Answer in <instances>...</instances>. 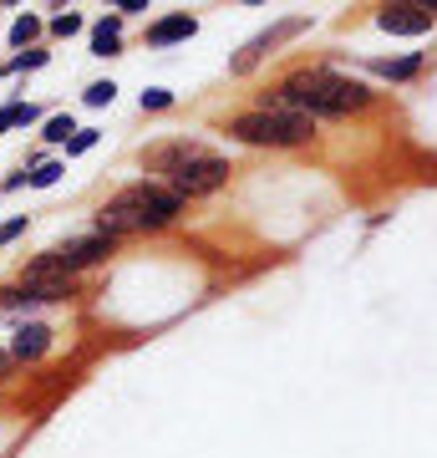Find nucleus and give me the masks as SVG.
<instances>
[{"label": "nucleus", "mask_w": 437, "mask_h": 458, "mask_svg": "<svg viewBox=\"0 0 437 458\" xmlns=\"http://www.w3.org/2000/svg\"><path fill=\"white\" fill-rule=\"evenodd\" d=\"M122 51V16H102L92 26V56H117Z\"/></svg>", "instance_id": "f8f14e48"}, {"label": "nucleus", "mask_w": 437, "mask_h": 458, "mask_svg": "<svg viewBox=\"0 0 437 458\" xmlns=\"http://www.w3.org/2000/svg\"><path fill=\"white\" fill-rule=\"evenodd\" d=\"M189 36H198V21L189 11H173V16L147 26V47H173V41H189Z\"/></svg>", "instance_id": "9b49d317"}, {"label": "nucleus", "mask_w": 437, "mask_h": 458, "mask_svg": "<svg viewBox=\"0 0 437 458\" xmlns=\"http://www.w3.org/2000/svg\"><path fill=\"white\" fill-rule=\"evenodd\" d=\"M56 346V331L46 327V321H21L16 336H11V357L16 361H41Z\"/></svg>", "instance_id": "9d476101"}, {"label": "nucleus", "mask_w": 437, "mask_h": 458, "mask_svg": "<svg viewBox=\"0 0 437 458\" xmlns=\"http://www.w3.org/2000/svg\"><path fill=\"white\" fill-rule=\"evenodd\" d=\"M183 214V199L158 179H138L122 183L97 214H92V234H107V240H122V234H153V229L173 225Z\"/></svg>", "instance_id": "f03ea898"}, {"label": "nucleus", "mask_w": 437, "mask_h": 458, "mask_svg": "<svg viewBox=\"0 0 437 458\" xmlns=\"http://www.w3.org/2000/svg\"><path fill=\"white\" fill-rule=\"evenodd\" d=\"M163 107H173V92H168V87H147L143 92V113H163Z\"/></svg>", "instance_id": "4be33fe9"}, {"label": "nucleus", "mask_w": 437, "mask_h": 458, "mask_svg": "<svg viewBox=\"0 0 437 458\" xmlns=\"http://www.w3.org/2000/svg\"><path fill=\"white\" fill-rule=\"evenodd\" d=\"M26 229H31V219H26V214H16V219H5V225H0V250H5V245H16V240L26 234Z\"/></svg>", "instance_id": "412c9836"}, {"label": "nucleus", "mask_w": 437, "mask_h": 458, "mask_svg": "<svg viewBox=\"0 0 437 458\" xmlns=\"http://www.w3.org/2000/svg\"><path fill=\"white\" fill-rule=\"evenodd\" d=\"M97 138H102L97 128H77V132H71V143H66V158H81V153H92V148H97Z\"/></svg>", "instance_id": "aec40b11"}, {"label": "nucleus", "mask_w": 437, "mask_h": 458, "mask_svg": "<svg viewBox=\"0 0 437 458\" xmlns=\"http://www.w3.org/2000/svg\"><path fill=\"white\" fill-rule=\"evenodd\" d=\"M81 26H87V21H81L77 11H56V16L46 21V36H51V41H71Z\"/></svg>", "instance_id": "2eb2a0df"}, {"label": "nucleus", "mask_w": 437, "mask_h": 458, "mask_svg": "<svg viewBox=\"0 0 437 458\" xmlns=\"http://www.w3.org/2000/svg\"><path fill=\"white\" fill-rule=\"evenodd\" d=\"M113 245L117 240H107V234H71V240H62V245H51L46 255L26 260L16 280H26V285H41V280H77L81 270H92V265L107 260Z\"/></svg>", "instance_id": "7ed1b4c3"}, {"label": "nucleus", "mask_w": 437, "mask_h": 458, "mask_svg": "<svg viewBox=\"0 0 437 458\" xmlns=\"http://www.w3.org/2000/svg\"><path fill=\"white\" fill-rule=\"evenodd\" d=\"M11 367H16V357H11V352H0V382L11 377Z\"/></svg>", "instance_id": "a878e982"}, {"label": "nucleus", "mask_w": 437, "mask_h": 458, "mask_svg": "<svg viewBox=\"0 0 437 458\" xmlns=\"http://www.w3.org/2000/svg\"><path fill=\"white\" fill-rule=\"evenodd\" d=\"M229 138H240V143H249V148H300V143L315 138V117L265 113V107H255V113L229 117Z\"/></svg>", "instance_id": "20e7f679"}, {"label": "nucleus", "mask_w": 437, "mask_h": 458, "mask_svg": "<svg viewBox=\"0 0 437 458\" xmlns=\"http://www.w3.org/2000/svg\"><path fill=\"white\" fill-rule=\"evenodd\" d=\"M376 26L391 36H422V31H433V11L427 5H382Z\"/></svg>", "instance_id": "6e6552de"}, {"label": "nucleus", "mask_w": 437, "mask_h": 458, "mask_svg": "<svg viewBox=\"0 0 437 458\" xmlns=\"http://www.w3.org/2000/svg\"><path fill=\"white\" fill-rule=\"evenodd\" d=\"M306 26H310L306 16H290V21H280L275 31L255 36V41H249V47H244L240 56H234V62H229V72H234V77H244V72H255V66L265 62V56H270V51H275L280 41H285V36H300V31H306Z\"/></svg>", "instance_id": "0eeeda50"}, {"label": "nucleus", "mask_w": 437, "mask_h": 458, "mask_svg": "<svg viewBox=\"0 0 437 458\" xmlns=\"http://www.w3.org/2000/svg\"><path fill=\"white\" fill-rule=\"evenodd\" d=\"M417 66H422V56L412 51V56H402V62H376V72H382L387 82H407V77H412Z\"/></svg>", "instance_id": "f3484780"}, {"label": "nucleus", "mask_w": 437, "mask_h": 458, "mask_svg": "<svg viewBox=\"0 0 437 458\" xmlns=\"http://www.w3.org/2000/svg\"><path fill=\"white\" fill-rule=\"evenodd\" d=\"M113 98H117V82H113V77H107V82H92L87 92H81V102H87V107H113Z\"/></svg>", "instance_id": "6ab92c4d"}, {"label": "nucleus", "mask_w": 437, "mask_h": 458, "mask_svg": "<svg viewBox=\"0 0 437 458\" xmlns=\"http://www.w3.org/2000/svg\"><path fill=\"white\" fill-rule=\"evenodd\" d=\"M71 132H77L71 113H56V117H46V128H41V138H46V143H56V148H66V143H71Z\"/></svg>", "instance_id": "dca6fc26"}, {"label": "nucleus", "mask_w": 437, "mask_h": 458, "mask_svg": "<svg viewBox=\"0 0 437 458\" xmlns=\"http://www.w3.org/2000/svg\"><path fill=\"white\" fill-rule=\"evenodd\" d=\"M41 123V107L36 102H16V128H36Z\"/></svg>", "instance_id": "5701e85b"}, {"label": "nucleus", "mask_w": 437, "mask_h": 458, "mask_svg": "<svg viewBox=\"0 0 437 458\" xmlns=\"http://www.w3.org/2000/svg\"><path fill=\"white\" fill-rule=\"evenodd\" d=\"M62 174H66V164H36L31 174H26V183H31V189H51V183H62Z\"/></svg>", "instance_id": "a211bd4d"}, {"label": "nucleus", "mask_w": 437, "mask_h": 458, "mask_svg": "<svg viewBox=\"0 0 437 458\" xmlns=\"http://www.w3.org/2000/svg\"><path fill=\"white\" fill-rule=\"evenodd\" d=\"M163 183H168V189H173V194L183 199V204H189V199H209V194H219V189L229 183V158H214L209 148H204L198 158L179 164Z\"/></svg>", "instance_id": "39448f33"}, {"label": "nucleus", "mask_w": 437, "mask_h": 458, "mask_svg": "<svg viewBox=\"0 0 437 458\" xmlns=\"http://www.w3.org/2000/svg\"><path fill=\"white\" fill-rule=\"evenodd\" d=\"M16 102H21V98H16ZM16 102H0V132L16 128Z\"/></svg>", "instance_id": "393cba45"}, {"label": "nucleus", "mask_w": 437, "mask_h": 458, "mask_svg": "<svg viewBox=\"0 0 437 458\" xmlns=\"http://www.w3.org/2000/svg\"><path fill=\"white\" fill-rule=\"evenodd\" d=\"M147 11V0H113V16H138Z\"/></svg>", "instance_id": "b1692460"}, {"label": "nucleus", "mask_w": 437, "mask_h": 458, "mask_svg": "<svg viewBox=\"0 0 437 458\" xmlns=\"http://www.w3.org/2000/svg\"><path fill=\"white\" fill-rule=\"evenodd\" d=\"M265 113H306V117H346L372 107V87L357 82V77H340L331 66H306V72H290L275 92L259 98Z\"/></svg>", "instance_id": "f257e3e1"}, {"label": "nucleus", "mask_w": 437, "mask_h": 458, "mask_svg": "<svg viewBox=\"0 0 437 458\" xmlns=\"http://www.w3.org/2000/svg\"><path fill=\"white\" fill-rule=\"evenodd\" d=\"M51 62V51L46 47H31V51H16L11 62H0V72L5 77H16V72H36V66H46Z\"/></svg>", "instance_id": "4468645a"}, {"label": "nucleus", "mask_w": 437, "mask_h": 458, "mask_svg": "<svg viewBox=\"0 0 437 458\" xmlns=\"http://www.w3.org/2000/svg\"><path fill=\"white\" fill-rule=\"evenodd\" d=\"M198 153H204V143H189V138H168V143H153V148L143 153V168H153V174H163V179H168L173 168L189 164V158H198Z\"/></svg>", "instance_id": "1a4fd4ad"}, {"label": "nucleus", "mask_w": 437, "mask_h": 458, "mask_svg": "<svg viewBox=\"0 0 437 458\" xmlns=\"http://www.w3.org/2000/svg\"><path fill=\"white\" fill-rule=\"evenodd\" d=\"M41 31H46V21L31 16V11H21L16 26H11V47H16V51H31L36 41H41Z\"/></svg>", "instance_id": "ddd939ff"}, {"label": "nucleus", "mask_w": 437, "mask_h": 458, "mask_svg": "<svg viewBox=\"0 0 437 458\" xmlns=\"http://www.w3.org/2000/svg\"><path fill=\"white\" fill-rule=\"evenodd\" d=\"M77 295V280H41V285H0V316H31L41 306H66Z\"/></svg>", "instance_id": "423d86ee"}]
</instances>
